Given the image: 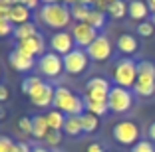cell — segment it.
<instances>
[{"label":"cell","mask_w":155,"mask_h":152,"mask_svg":"<svg viewBox=\"0 0 155 152\" xmlns=\"http://www.w3.org/2000/svg\"><path fill=\"white\" fill-rule=\"evenodd\" d=\"M40 20L52 30L62 32L64 28L70 26L72 22V8L64 2H58V4H44L40 6Z\"/></svg>","instance_id":"1"},{"label":"cell","mask_w":155,"mask_h":152,"mask_svg":"<svg viewBox=\"0 0 155 152\" xmlns=\"http://www.w3.org/2000/svg\"><path fill=\"white\" fill-rule=\"evenodd\" d=\"M111 77H114L115 85L123 87V89H133L137 81V63L131 57H121L115 61L114 69H111Z\"/></svg>","instance_id":"2"},{"label":"cell","mask_w":155,"mask_h":152,"mask_svg":"<svg viewBox=\"0 0 155 152\" xmlns=\"http://www.w3.org/2000/svg\"><path fill=\"white\" fill-rule=\"evenodd\" d=\"M54 107L58 109L60 113L72 116V115H84V103L82 97L74 95L70 89L66 87H56V97H54Z\"/></svg>","instance_id":"3"},{"label":"cell","mask_w":155,"mask_h":152,"mask_svg":"<svg viewBox=\"0 0 155 152\" xmlns=\"http://www.w3.org/2000/svg\"><path fill=\"white\" fill-rule=\"evenodd\" d=\"M133 91L139 97H151L155 93V63L151 61L137 63V81Z\"/></svg>","instance_id":"4"},{"label":"cell","mask_w":155,"mask_h":152,"mask_svg":"<svg viewBox=\"0 0 155 152\" xmlns=\"http://www.w3.org/2000/svg\"><path fill=\"white\" fill-rule=\"evenodd\" d=\"M107 105H110V111L114 113H127L133 105V93L129 89H123V87H111L110 95H107Z\"/></svg>","instance_id":"5"},{"label":"cell","mask_w":155,"mask_h":152,"mask_svg":"<svg viewBox=\"0 0 155 152\" xmlns=\"http://www.w3.org/2000/svg\"><path fill=\"white\" fill-rule=\"evenodd\" d=\"M114 138L119 144H125V146H133V144L139 142V126L133 121H119L114 126Z\"/></svg>","instance_id":"6"},{"label":"cell","mask_w":155,"mask_h":152,"mask_svg":"<svg viewBox=\"0 0 155 152\" xmlns=\"http://www.w3.org/2000/svg\"><path fill=\"white\" fill-rule=\"evenodd\" d=\"M87 63H90V57H87L86 49H74L68 55H64V71L70 73V75H80L87 69Z\"/></svg>","instance_id":"7"},{"label":"cell","mask_w":155,"mask_h":152,"mask_svg":"<svg viewBox=\"0 0 155 152\" xmlns=\"http://www.w3.org/2000/svg\"><path fill=\"white\" fill-rule=\"evenodd\" d=\"M38 69H40L42 75L46 77H58L60 73L64 71V57L58 54H44L40 59H38Z\"/></svg>","instance_id":"8"},{"label":"cell","mask_w":155,"mask_h":152,"mask_svg":"<svg viewBox=\"0 0 155 152\" xmlns=\"http://www.w3.org/2000/svg\"><path fill=\"white\" fill-rule=\"evenodd\" d=\"M110 91H111V83L105 79V77H91L86 83V99L107 101Z\"/></svg>","instance_id":"9"},{"label":"cell","mask_w":155,"mask_h":152,"mask_svg":"<svg viewBox=\"0 0 155 152\" xmlns=\"http://www.w3.org/2000/svg\"><path fill=\"white\" fill-rule=\"evenodd\" d=\"M86 54H87V57H90L91 61L101 63V61H107V59L111 57V54H114V45H111V42L105 36H100L90 48L86 49Z\"/></svg>","instance_id":"10"},{"label":"cell","mask_w":155,"mask_h":152,"mask_svg":"<svg viewBox=\"0 0 155 152\" xmlns=\"http://www.w3.org/2000/svg\"><path fill=\"white\" fill-rule=\"evenodd\" d=\"M72 36H74V42H76L80 48L87 49L91 44H94V42L97 40V38H100V34H97V30H96V28H91L90 24L80 22V24H76V26H74Z\"/></svg>","instance_id":"11"},{"label":"cell","mask_w":155,"mask_h":152,"mask_svg":"<svg viewBox=\"0 0 155 152\" xmlns=\"http://www.w3.org/2000/svg\"><path fill=\"white\" fill-rule=\"evenodd\" d=\"M28 97H30V101H32L36 107H42V109L50 107V105L54 103V97H56V87H52L50 83L42 81L40 85L28 95Z\"/></svg>","instance_id":"12"},{"label":"cell","mask_w":155,"mask_h":152,"mask_svg":"<svg viewBox=\"0 0 155 152\" xmlns=\"http://www.w3.org/2000/svg\"><path fill=\"white\" fill-rule=\"evenodd\" d=\"M74 36L72 34H68V32H56L54 36H52V40H50V48H52V51L54 54H58V55H68L70 51H74Z\"/></svg>","instance_id":"13"},{"label":"cell","mask_w":155,"mask_h":152,"mask_svg":"<svg viewBox=\"0 0 155 152\" xmlns=\"http://www.w3.org/2000/svg\"><path fill=\"white\" fill-rule=\"evenodd\" d=\"M16 48L22 49L24 54L32 55V57L36 59V57H42V55H44L46 42H44V38H42L40 34H36V36L28 38V40H24V42H18V44H16Z\"/></svg>","instance_id":"14"},{"label":"cell","mask_w":155,"mask_h":152,"mask_svg":"<svg viewBox=\"0 0 155 152\" xmlns=\"http://www.w3.org/2000/svg\"><path fill=\"white\" fill-rule=\"evenodd\" d=\"M8 59H10V65H12L16 71H20V73L30 71V69L34 67V63H36V59H34L32 55L24 54L22 49H18V48H14L12 51H10Z\"/></svg>","instance_id":"15"},{"label":"cell","mask_w":155,"mask_h":152,"mask_svg":"<svg viewBox=\"0 0 155 152\" xmlns=\"http://www.w3.org/2000/svg\"><path fill=\"white\" fill-rule=\"evenodd\" d=\"M149 12H151L149 6H147V2H143V0H131V2H129L127 16L131 20H135V22H145Z\"/></svg>","instance_id":"16"},{"label":"cell","mask_w":155,"mask_h":152,"mask_svg":"<svg viewBox=\"0 0 155 152\" xmlns=\"http://www.w3.org/2000/svg\"><path fill=\"white\" fill-rule=\"evenodd\" d=\"M117 49L121 51L123 55H133L139 49V42H137V38L135 36H131V34H121V36L117 38Z\"/></svg>","instance_id":"17"},{"label":"cell","mask_w":155,"mask_h":152,"mask_svg":"<svg viewBox=\"0 0 155 152\" xmlns=\"http://www.w3.org/2000/svg\"><path fill=\"white\" fill-rule=\"evenodd\" d=\"M30 12L32 10L26 8L24 4H16L10 8V24H16V26H22V24L30 22Z\"/></svg>","instance_id":"18"},{"label":"cell","mask_w":155,"mask_h":152,"mask_svg":"<svg viewBox=\"0 0 155 152\" xmlns=\"http://www.w3.org/2000/svg\"><path fill=\"white\" fill-rule=\"evenodd\" d=\"M50 132V126H48V121H46V115H38L32 119V136L34 138H42L44 140Z\"/></svg>","instance_id":"19"},{"label":"cell","mask_w":155,"mask_h":152,"mask_svg":"<svg viewBox=\"0 0 155 152\" xmlns=\"http://www.w3.org/2000/svg\"><path fill=\"white\" fill-rule=\"evenodd\" d=\"M64 132H66V134H70V136H78V134H82V132H84V126H82V115L66 116Z\"/></svg>","instance_id":"20"},{"label":"cell","mask_w":155,"mask_h":152,"mask_svg":"<svg viewBox=\"0 0 155 152\" xmlns=\"http://www.w3.org/2000/svg\"><path fill=\"white\" fill-rule=\"evenodd\" d=\"M84 103H86V111L91 113V115H96V116H104L105 113L110 111L107 101H96V99H86L84 97Z\"/></svg>","instance_id":"21"},{"label":"cell","mask_w":155,"mask_h":152,"mask_svg":"<svg viewBox=\"0 0 155 152\" xmlns=\"http://www.w3.org/2000/svg\"><path fill=\"white\" fill-rule=\"evenodd\" d=\"M36 34H40V32H38L36 24H32V22L14 28V38H16V42H24V40H28V38L36 36Z\"/></svg>","instance_id":"22"},{"label":"cell","mask_w":155,"mask_h":152,"mask_svg":"<svg viewBox=\"0 0 155 152\" xmlns=\"http://www.w3.org/2000/svg\"><path fill=\"white\" fill-rule=\"evenodd\" d=\"M46 121H48L50 130H64L66 116H64V113H60L58 109H54V111L48 113V115H46Z\"/></svg>","instance_id":"23"},{"label":"cell","mask_w":155,"mask_h":152,"mask_svg":"<svg viewBox=\"0 0 155 152\" xmlns=\"http://www.w3.org/2000/svg\"><path fill=\"white\" fill-rule=\"evenodd\" d=\"M127 8H129V2H123V0H115L111 2L110 8H107V14H110L114 20H121L127 16Z\"/></svg>","instance_id":"24"},{"label":"cell","mask_w":155,"mask_h":152,"mask_svg":"<svg viewBox=\"0 0 155 152\" xmlns=\"http://www.w3.org/2000/svg\"><path fill=\"white\" fill-rule=\"evenodd\" d=\"M82 126H84V132H96L97 126H100V116L86 111L82 115Z\"/></svg>","instance_id":"25"},{"label":"cell","mask_w":155,"mask_h":152,"mask_svg":"<svg viewBox=\"0 0 155 152\" xmlns=\"http://www.w3.org/2000/svg\"><path fill=\"white\" fill-rule=\"evenodd\" d=\"M86 24H90L91 28H96V30H101V28L105 26V12H100V10L91 8L90 16H87Z\"/></svg>","instance_id":"26"},{"label":"cell","mask_w":155,"mask_h":152,"mask_svg":"<svg viewBox=\"0 0 155 152\" xmlns=\"http://www.w3.org/2000/svg\"><path fill=\"white\" fill-rule=\"evenodd\" d=\"M90 12H91V8H90V6H86V4H76V6H72V18L76 20L78 24H80V22H86L87 16H90Z\"/></svg>","instance_id":"27"},{"label":"cell","mask_w":155,"mask_h":152,"mask_svg":"<svg viewBox=\"0 0 155 152\" xmlns=\"http://www.w3.org/2000/svg\"><path fill=\"white\" fill-rule=\"evenodd\" d=\"M155 32V26L151 20H145V22H139L137 24V36L139 38H151Z\"/></svg>","instance_id":"28"},{"label":"cell","mask_w":155,"mask_h":152,"mask_svg":"<svg viewBox=\"0 0 155 152\" xmlns=\"http://www.w3.org/2000/svg\"><path fill=\"white\" fill-rule=\"evenodd\" d=\"M40 83H42V79H40V77H36V75L26 77V79L22 81V91H24L26 95H30V93H32V91L36 89L38 85H40Z\"/></svg>","instance_id":"29"},{"label":"cell","mask_w":155,"mask_h":152,"mask_svg":"<svg viewBox=\"0 0 155 152\" xmlns=\"http://www.w3.org/2000/svg\"><path fill=\"white\" fill-rule=\"evenodd\" d=\"M0 152H18V142L10 136H0Z\"/></svg>","instance_id":"30"},{"label":"cell","mask_w":155,"mask_h":152,"mask_svg":"<svg viewBox=\"0 0 155 152\" xmlns=\"http://www.w3.org/2000/svg\"><path fill=\"white\" fill-rule=\"evenodd\" d=\"M131 152H155V146L151 140H139L137 144H133Z\"/></svg>","instance_id":"31"},{"label":"cell","mask_w":155,"mask_h":152,"mask_svg":"<svg viewBox=\"0 0 155 152\" xmlns=\"http://www.w3.org/2000/svg\"><path fill=\"white\" fill-rule=\"evenodd\" d=\"M44 140H46L48 146H58V144L62 142V132H60V130H50Z\"/></svg>","instance_id":"32"},{"label":"cell","mask_w":155,"mask_h":152,"mask_svg":"<svg viewBox=\"0 0 155 152\" xmlns=\"http://www.w3.org/2000/svg\"><path fill=\"white\" fill-rule=\"evenodd\" d=\"M18 129L22 130L24 134H30V136H32V119H28V116L20 119L18 121Z\"/></svg>","instance_id":"33"},{"label":"cell","mask_w":155,"mask_h":152,"mask_svg":"<svg viewBox=\"0 0 155 152\" xmlns=\"http://www.w3.org/2000/svg\"><path fill=\"white\" fill-rule=\"evenodd\" d=\"M8 34H14V26L10 22H4V20H0V38L8 36Z\"/></svg>","instance_id":"34"},{"label":"cell","mask_w":155,"mask_h":152,"mask_svg":"<svg viewBox=\"0 0 155 152\" xmlns=\"http://www.w3.org/2000/svg\"><path fill=\"white\" fill-rule=\"evenodd\" d=\"M10 8H12V6L0 4V20H4V22H10Z\"/></svg>","instance_id":"35"},{"label":"cell","mask_w":155,"mask_h":152,"mask_svg":"<svg viewBox=\"0 0 155 152\" xmlns=\"http://www.w3.org/2000/svg\"><path fill=\"white\" fill-rule=\"evenodd\" d=\"M8 97H10V91H8V87H6V85H0V103H4V101H8Z\"/></svg>","instance_id":"36"},{"label":"cell","mask_w":155,"mask_h":152,"mask_svg":"<svg viewBox=\"0 0 155 152\" xmlns=\"http://www.w3.org/2000/svg\"><path fill=\"white\" fill-rule=\"evenodd\" d=\"M40 2H42V0H24L22 4L26 6V8H30V10H36L38 6H40Z\"/></svg>","instance_id":"37"},{"label":"cell","mask_w":155,"mask_h":152,"mask_svg":"<svg viewBox=\"0 0 155 152\" xmlns=\"http://www.w3.org/2000/svg\"><path fill=\"white\" fill-rule=\"evenodd\" d=\"M86 152H105V150H104V146H101V144L91 142L90 146H87V150H86Z\"/></svg>","instance_id":"38"},{"label":"cell","mask_w":155,"mask_h":152,"mask_svg":"<svg viewBox=\"0 0 155 152\" xmlns=\"http://www.w3.org/2000/svg\"><path fill=\"white\" fill-rule=\"evenodd\" d=\"M147 134H149V138H151V142H155V121L149 125V129H147Z\"/></svg>","instance_id":"39"},{"label":"cell","mask_w":155,"mask_h":152,"mask_svg":"<svg viewBox=\"0 0 155 152\" xmlns=\"http://www.w3.org/2000/svg\"><path fill=\"white\" fill-rule=\"evenodd\" d=\"M18 152H32V148L26 142H18Z\"/></svg>","instance_id":"40"},{"label":"cell","mask_w":155,"mask_h":152,"mask_svg":"<svg viewBox=\"0 0 155 152\" xmlns=\"http://www.w3.org/2000/svg\"><path fill=\"white\" fill-rule=\"evenodd\" d=\"M24 0H4V4L6 6H16V4H22Z\"/></svg>","instance_id":"41"},{"label":"cell","mask_w":155,"mask_h":152,"mask_svg":"<svg viewBox=\"0 0 155 152\" xmlns=\"http://www.w3.org/2000/svg\"><path fill=\"white\" fill-rule=\"evenodd\" d=\"M96 2H97V0H82L80 4H86V6H90V8H91V6H96Z\"/></svg>","instance_id":"42"},{"label":"cell","mask_w":155,"mask_h":152,"mask_svg":"<svg viewBox=\"0 0 155 152\" xmlns=\"http://www.w3.org/2000/svg\"><path fill=\"white\" fill-rule=\"evenodd\" d=\"M147 6H149L151 14H155V0H147Z\"/></svg>","instance_id":"43"},{"label":"cell","mask_w":155,"mask_h":152,"mask_svg":"<svg viewBox=\"0 0 155 152\" xmlns=\"http://www.w3.org/2000/svg\"><path fill=\"white\" fill-rule=\"evenodd\" d=\"M82 0H64V4H70V6H76V4H80Z\"/></svg>","instance_id":"44"},{"label":"cell","mask_w":155,"mask_h":152,"mask_svg":"<svg viewBox=\"0 0 155 152\" xmlns=\"http://www.w3.org/2000/svg\"><path fill=\"white\" fill-rule=\"evenodd\" d=\"M4 119H6V111H4V107L0 105V121H4Z\"/></svg>","instance_id":"45"},{"label":"cell","mask_w":155,"mask_h":152,"mask_svg":"<svg viewBox=\"0 0 155 152\" xmlns=\"http://www.w3.org/2000/svg\"><path fill=\"white\" fill-rule=\"evenodd\" d=\"M44 4H58V2H62V0H42Z\"/></svg>","instance_id":"46"},{"label":"cell","mask_w":155,"mask_h":152,"mask_svg":"<svg viewBox=\"0 0 155 152\" xmlns=\"http://www.w3.org/2000/svg\"><path fill=\"white\" fill-rule=\"evenodd\" d=\"M32 152H48L46 148H40V146H36V148H32Z\"/></svg>","instance_id":"47"},{"label":"cell","mask_w":155,"mask_h":152,"mask_svg":"<svg viewBox=\"0 0 155 152\" xmlns=\"http://www.w3.org/2000/svg\"><path fill=\"white\" fill-rule=\"evenodd\" d=\"M151 22H153V26H155V14H151Z\"/></svg>","instance_id":"48"},{"label":"cell","mask_w":155,"mask_h":152,"mask_svg":"<svg viewBox=\"0 0 155 152\" xmlns=\"http://www.w3.org/2000/svg\"><path fill=\"white\" fill-rule=\"evenodd\" d=\"M105 2H107V4H111V2H115V0H105Z\"/></svg>","instance_id":"49"}]
</instances>
